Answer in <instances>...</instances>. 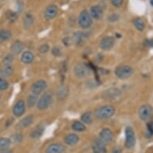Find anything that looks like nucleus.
Instances as JSON below:
<instances>
[{"label":"nucleus","mask_w":153,"mask_h":153,"mask_svg":"<svg viewBox=\"0 0 153 153\" xmlns=\"http://www.w3.org/2000/svg\"><path fill=\"white\" fill-rule=\"evenodd\" d=\"M116 108L112 105H104L95 110V116L99 120H106L114 116Z\"/></svg>","instance_id":"1"},{"label":"nucleus","mask_w":153,"mask_h":153,"mask_svg":"<svg viewBox=\"0 0 153 153\" xmlns=\"http://www.w3.org/2000/svg\"><path fill=\"white\" fill-rule=\"evenodd\" d=\"M134 73V69L129 65H120L115 70L116 77L120 79H126L131 77Z\"/></svg>","instance_id":"2"},{"label":"nucleus","mask_w":153,"mask_h":153,"mask_svg":"<svg viewBox=\"0 0 153 153\" xmlns=\"http://www.w3.org/2000/svg\"><path fill=\"white\" fill-rule=\"evenodd\" d=\"M92 18L88 10H83L79 15L78 23L79 27L83 29H88L91 27L92 25Z\"/></svg>","instance_id":"3"},{"label":"nucleus","mask_w":153,"mask_h":153,"mask_svg":"<svg viewBox=\"0 0 153 153\" xmlns=\"http://www.w3.org/2000/svg\"><path fill=\"white\" fill-rule=\"evenodd\" d=\"M52 103V94L50 91H47L40 97L37 102L38 110H46L48 109Z\"/></svg>","instance_id":"4"},{"label":"nucleus","mask_w":153,"mask_h":153,"mask_svg":"<svg viewBox=\"0 0 153 153\" xmlns=\"http://www.w3.org/2000/svg\"><path fill=\"white\" fill-rule=\"evenodd\" d=\"M153 115V108L150 104H143L139 109V117L141 120L148 121Z\"/></svg>","instance_id":"5"},{"label":"nucleus","mask_w":153,"mask_h":153,"mask_svg":"<svg viewBox=\"0 0 153 153\" xmlns=\"http://www.w3.org/2000/svg\"><path fill=\"white\" fill-rule=\"evenodd\" d=\"M136 145V136L135 131L131 127H127L125 129V147L131 149Z\"/></svg>","instance_id":"6"},{"label":"nucleus","mask_w":153,"mask_h":153,"mask_svg":"<svg viewBox=\"0 0 153 153\" xmlns=\"http://www.w3.org/2000/svg\"><path fill=\"white\" fill-rule=\"evenodd\" d=\"M74 72H75V75L79 78H84L89 75L90 68H88V66L85 63H78L74 68Z\"/></svg>","instance_id":"7"},{"label":"nucleus","mask_w":153,"mask_h":153,"mask_svg":"<svg viewBox=\"0 0 153 153\" xmlns=\"http://www.w3.org/2000/svg\"><path fill=\"white\" fill-rule=\"evenodd\" d=\"M47 86H48V84H47V82L45 80H43V79L38 80L31 85L30 91L34 95H39L45 91V89L47 88Z\"/></svg>","instance_id":"8"},{"label":"nucleus","mask_w":153,"mask_h":153,"mask_svg":"<svg viewBox=\"0 0 153 153\" xmlns=\"http://www.w3.org/2000/svg\"><path fill=\"white\" fill-rule=\"evenodd\" d=\"M58 13V7L55 4H51V5L48 6L44 10V18L47 20H51L57 16Z\"/></svg>","instance_id":"9"},{"label":"nucleus","mask_w":153,"mask_h":153,"mask_svg":"<svg viewBox=\"0 0 153 153\" xmlns=\"http://www.w3.org/2000/svg\"><path fill=\"white\" fill-rule=\"evenodd\" d=\"M115 44V39L111 36H105L100 42V48L103 51H109Z\"/></svg>","instance_id":"10"},{"label":"nucleus","mask_w":153,"mask_h":153,"mask_svg":"<svg viewBox=\"0 0 153 153\" xmlns=\"http://www.w3.org/2000/svg\"><path fill=\"white\" fill-rule=\"evenodd\" d=\"M26 111V104L23 100H19L13 107V114L15 117H20Z\"/></svg>","instance_id":"11"},{"label":"nucleus","mask_w":153,"mask_h":153,"mask_svg":"<svg viewBox=\"0 0 153 153\" xmlns=\"http://www.w3.org/2000/svg\"><path fill=\"white\" fill-rule=\"evenodd\" d=\"M100 139L105 144L110 143L113 140V133L109 128H103L100 134Z\"/></svg>","instance_id":"12"},{"label":"nucleus","mask_w":153,"mask_h":153,"mask_svg":"<svg viewBox=\"0 0 153 153\" xmlns=\"http://www.w3.org/2000/svg\"><path fill=\"white\" fill-rule=\"evenodd\" d=\"M90 15L92 18V19H96V20H100L102 19L103 15V10L100 6L95 5L92 6L90 8Z\"/></svg>","instance_id":"13"},{"label":"nucleus","mask_w":153,"mask_h":153,"mask_svg":"<svg viewBox=\"0 0 153 153\" xmlns=\"http://www.w3.org/2000/svg\"><path fill=\"white\" fill-rule=\"evenodd\" d=\"M93 152L94 153H106L107 149H106L105 143L101 140L100 139H95L93 142Z\"/></svg>","instance_id":"14"},{"label":"nucleus","mask_w":153,"mask_h":153,"mask_svg":"<svg viewBox=\"0 0 153 153\" xmlns=\"http://www.w3.org/2000/svg\"><path fill=\"white\" fill-rule=\"evenodd\" d=\"M65 150L62 143H54L48 146L46 149V153H63Z\"/></svg>","instance_id":"15"},{"label":"nucleus","mask_w":153,"mask_h":153,"mask_svg":"<svg viewBox=\"0 0 153 153\" xmlns=\"http://www.w3.org/2000/svg\"><path fill=\"white\" fill-rule=\"evenodd\" d=\"M69 94V88L65 84H63L59 87L56 91V97L59 100H63L64 99L68 97Z\"/></svg>","instance_id":"16"},{"label":"nucleus","mask_w":153,"mask_h":153,"mask_svg":"<svg viewBox=\"0 0 153 153\" xmlns=\"http://www.w3.org/2000/svg\"><path fill=\"white\" fill-rule=\"evenodd\" d=\"M14 73V69H13L11 65H5L2 64L0 68V75H2L3 78H9Z\"/></svg>","instance_id":"17"},{"label":"nucleus","mask_w":153,"mask_h":153,"mask_svg":"<svg viewBox=\"0 0 153 153\" xmlns=\"http://www.w3.org/2000/svg\"><path fill=\"white\" fill-rule=\"evenodd\" d=\"M33 121H34V116L33 115H28L26 117L21 120L19 123L17 124L18 128H26L30 126L32 124Z\"/></svg>","instance_id":"18"},{"label":"nucleus","mask_w":153,"mask_h":153,"mask_svg":"<svg viewBox=\"0 0 153 153\" xmlns=\"http://www.w3.org/2000/svg\"><path fill=\"white\" fill-rule=\"evenodd\" d=\"M79 136L76 135V134H68V136H65V138H64V142L67 145L69 146H74L75 145L76 143L79 142Z\"/></svg>","instance_id":"19"},{"label":"nucleus","mask_w":153,"mask_h":153,"mask_svg":"<svg viewBox=\"0 0 153 153\" xmlns=\"http://www.w3.org/2000/svg\"><path fill=\"white\" fill-rule=\"evenodd\" d=\"M24 49V44H23L21 41H15V43H13L11 47H10V51H11V52L13 54H15V55H18V54H19L23 51Z\"/></svg>","instance_id":"20"},{"label":"nucleus","mask_w":153,"mask_h":153,"mask_svg":"<svg viewBox=\"0 0 153 153\" xmlns=\"http://www.w3.org/2000/svg\"><path fill=\"white\" fill-rule=\"evenodd\" d=\"M35 59V55L30 51H24L21 55V61L25 64H30Z\"/></svg>","instance_id":"21"},{"label":"nucleus","mask_w":153,"mask_h":153,"mask_svg":"<svg viewBox=\"0 0 153 153\" xmlns=\"http://www.w3.org/2000/svg\"><path fill=\"white\" fill-rule=\"evenodd\" d=\"M120 94V91L118 90V88H110L104 92V97L105 98H115L116 96H119Z\"/></svg>","instance_id":"22"},{"label":"nucleus","mask_w":153,"mask_h":153,"mask_svg":"<svg viewBox=\"0 0 153 153\" xmlns=\"http://www.w3.org/2000/svg\"><path fill=\"white\" fill-rule=\"evenodd\" d=\"M43 131H44V127L42 125H39L38 126V127H36V128L30 132V136L31 138H39V137H40V136L43 135Z\"/></svg>","instance_id":"23"},{"label":"nucleus","mask_w":153,"mask_h":153,"mask_svg":"<svg viewBox=\"0 0 153 153\" xmlns=\"http://www.w3.org/2000/svg\"><path fill=\"white\" fill-rule=\"evenodd\" d=\"M33 23H34V17H33V15L30 14V13L26 14L24 18H23V25H24V27L27 28L30 27L33 25Z\"/></svg>","instance_id":"24"},{"label":"nucleus","mask_w":153,"mask_h":153,"mask_svg":"<svg viewBox=\"0 0 153 153\" xmlns=\"http://www.w3.org/2000/svg\"><path fill=\"white\" fill-rule=\"evenodd\" d=\"M11 141L9 138H6V137H2L0 138V151L7 150V148L10 147Z\"/></svg>","instance_id":"25"},{"label":"nucleus","mask_w":153,"mask_h":153,"mask_svg":"<svg viewBox=\"0 0 153 153\" xmlns=\"http://www.w3.org/2000/svg\"><path fill=\"white\" fill-rule=\"evenodd\" d=\"M133 24L136 27V29L140 31H143L145 28V23L143 22V19H141L140 18H136L133 20Z\"/></svg>","instance_id":"26"},{"label":"nucleus","mask_w":153,"mask_h":153,"mask_svg":"<svg viewBox=\"0 0 153 153\" xmlns=\"http://www.w3.org/2000/svg\"><path fill=\"white\" fill-rule=\"evenodd\" d=\"M71 128L75 131H83L86 130V127L84 123L80 121H75L71 125Z\"/></svg>","instance_id":"27"},{"label":"nucleus","mask_w":153,"mask_h":153,"mask_svg":"<svg viewBox=\"0 0 153 153\" xmlns=\"http://www.w3.org/2000/svg\"><path fill=\"white\" fill-rule=\"evenodd\" d=\"M12 36V34L10 30L3 29L0 30V40L1 41H7L10 39Z\"/></svg>","instance_id":"28"},{"label":"nucleus","mask_w":153,"mask_h":153,"mask_svg":"<svg viewBox=\"0 0 153 153\" xmlns=\"http://www.w3.org/2000/svg\"><path fill=\"white\" fill-rule=\"evenodd\" d=\"M81 121L83 123L86 124H90L92 122V116H91V112H85L83 113L81 116Z\"/></svg>","instance_id":"29"},{"label":"nucleus","mask_w":153,"mask_h":153,"mask_svg":"<svg viewBox=\"0 0 153 153\" xmlns=\"http://www.w3.org/2000/svg\"><path fill=\"white\" fill-rule=\"evenodd\" d=\"M38 96L37 95H30L28 96L27 98V106L29 108H31L33 106L35 105V104H37V102H38Z\"/></svg>","instance_id":"30"},{"label":"nucleus","mask_w":153,"mask_h":153,"mask_svg":"<svg viewBox=\"0 0 153 153\" xmlns=\"http://www.w3.org/2000/svg\"><path fill=\"white\" fill-rule=\"evenodd\" d=\"M85 38H87V36H86V35L84 34V33H78V34H75V37H74V41H75V43H78V44H79V43H83V39H85Z\"/></svg>","instance_id":"31"},{"label":"nucleus","mask_w":153,"mask_h":153,"mask_svg":"<svg viewBox=\"0 0 153 153\" xmlns=\"http://www.w3.org/2000/svg\"><path fill=\"white\" fill-rule=\"evenodd\" d=\"M18 18V13L15 12V11H7V20L10 23H13V22H15L16 19H17Z\"/></svg>","instance_id":"32"},{"label":"nucleus","mask_w":153,"mask_h":153,"mask_svg":"<svg viewBox=\"0 0 153 153\" xmlns=\"http://www.w3.org/2000/svg\"><path fill=\"white\" fill-rule=\"evenodd\" d=\"M13 60H14V56L11 54H9V55H7L3 58V62H2V64H5V65H11Z\"/></svg>","instance_id":"33"},{"label":"nucleus","mask_w":153,"mask_h":153,"mask_svg":"<svg viewBox=\"0 0 153 153\" xmlns=\"http://www.w3.org/2000/svg\"><path fill=\"white\" fill-rule=\"evenodd\" d=\"M9 88V83L3 77H0V91H5Z\"/></svg>","instance_id":"34"},{"label":"nucleus","mask_w":153,"mask_h":153,"mask_svg":"<svg viewBox=\"0 0 153 153\" xmlns=\"http://www.w3.org/2000/svg\"><path fill=\"white\" fill-rule=\"evenodd\" d=\"M147 135L148 137L153 136V120L148 122L147 125Z\"/></svg>","instance_id":"35"},{"label":"nucleus","mask_w":153,"mask_h":153,"mask_svg":"<svg viewBox=\"0 0 153 153\" xmlns=\"http://www.w3.org/2000/svg\"><path fill=\"white\" fill-rule=\"evenodd\" d=\"M120 19V15L118 14H116V13H113L111 15H110L108 16V20L111 23H114V22H116Z\"/></svg>","instance_id":"36"},{"label":"nucleus","mask_w":153,"mask_h":153,"mask_svg":"<svg viewBox=\"0 0 153 153\" xmlns=\"http://www.w3.org/2000/svg\"><path fill=\"white\" fill-rule=\"evenodd\" d=\"M50 48H49V46L47 43H44V44H42L41 46H39V51L42 54H45V53L48 52V51H49Z\"/></svg>","instance_id":"37"},{"label":"nucleus","mask_w":153,"mask_h":153,"mask_svg":"<svg viewBox=\"0 0 153 153\" xmlns=\"http://www.w3.org/2000/svg\"><path fill=\"white\" fill-rule=\"evenodd\" d=\"M111 3L115 7H120L123 4V0H111Z\"/></svg>","instance_id":"38"},{"label":"nucleus","mask_w":153,"mask_h":153,"mask_svg":"<svg viewBox=\"0 0 153 153\" xmlns=\"http://www.w3.org/2000/svg\"><path fill=\"white\" fill-rule=\"evenodd\" d=\"M52 54L55 56H59V55H61V54H62V51H61L60 48H59V47H55V48H53L52 49Z\"/></svg>","instance_id":"39"},{"label":"nucleus","mask_w":153,"mask_h":153,"mask_svg":"<svg viewBox=\"0 0 153 153\" xmlns=\"http://www.w3.org/2000/svg\"><path fill=\"white\" fill-rule=\"evenodd\" d=\"M144 44L148 48H153V39H147Z\"/></svg>","instance_id":"40"},{"label":"nucleus","mask_w":153,"mask_h":153,"mask_svg":"<svg viewBox=\"0 0 153 153\" xmlns=\"http://www.w3.org/2000/svg\"><path fill=\"white\" fill-rule=\"evenodd\" d=\"M111 153H122V149L120 147H116L115 148H113Z\"/></svg>","instance_id":"41"},{"label":"nucleus","mask_w":153,"mask_h":153,"mask_svg":"<svg viewBox=\"0 0 153 153\" xmlns=\"http://www.w3.org/2000/svg\"><path fill=\"white\" fill-rule=\"evenodd\" d=\"M14 138H15V141H17V142H19V141L22 140V136L19 135V134H16Z\"/></svg>","instance_id":"42"},{"label":"nucleus","mask_w":153,"mask_h":153,"mask_svg":"<svg viewBox=\"0 0 153 153\" xmlns=\"http://www.w3.org/2000/svg\"><path fill=\"white\" fill-rule=\"evenodd\" d=\"M0 153H14L11 151H6V152H0Z\"/></svg>","instance_id":"43"},{"label":"nucleus","mask_w":153,"mask_h":153,"mask_svg":"<svg viewBox=\"0 0 153 153\" xmlns=\"http://www.w3.org/2000/svg\"><path fill=\"white\" fill-rule=\"evenodd\" d=\"M150 3H151V5L153 7V0H150Z\"/></svg>","instance_id":"44"},{"label":"nucleus","mask_w":153,"mask_h":153,"mask_svg":"<svg viewBox=\"0 0 153 153\" xmlns=\"http://www.w3.org/2000/svg\"><path fill=\"white\" fill-rule=\"evenodd\" d=\"M1 1H4V0H1Z\"/></svg>","instance_id":"45"}]
</instances>
